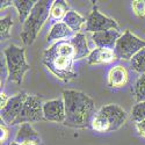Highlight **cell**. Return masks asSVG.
Segmentation results:
<instances>
[{
  "mask_svg": "<svg viewBox=\"0 0 145 145\" xmlns=\"http://www.w3.org/2000/svg\"><path fill=\"white\" fill-rule=\"evenodd\" d=\"M63 100L65 103L64 125L71 128H88L96 114L93 99L82 92L64 91Z\"/></svg>",
  "mask_w": 145,
  "mask_h": 145,
  "instance_id": "6da1fadb",
  "label": "cell"
},
{
  "mask_svg": "<svg viewBox=\"0 0 145 145\" xmlns=\"http://www.w3.org/2000/svg\"><path fill=\"white\" fill-rule=\"evenodd\" d=\"M52 3L54 1H48V0L36 1L29 18L23 23L22 31L20 34L21 40L25 43V45H31L36 41L40 30L42 29L46 19L50 15Z\"/></svg>",
  "mask_w": 145,
  "mask_h": 145,
  "instance_id": "7a4b0ae2",
  "label": "cell"
},
{
  "mask_svg": "<svg viewBox=\"0 0 145 145\" xmlns=\"http://www.w3.org/2000/svg\"><path fill=\"white\" fill-rule=\"evenodd\" d=\"M128 114L118 105H107L96 112L91 128L99 132L118 130L127 121Z\"/></svg>",
  "mask_w": 145,
  "mask_h": 145,
  "instance_id": "3957f363",
  "label": "cell"
},
{
  "mask_svg": "<svg viewBox=\"0 0 145 145\" xmlns=\"http://www.w3.org/2000/svg\"><path fill=\"white\" fill-rule=\"evenodd\" d=\"M43 64L52 73L65 82L71 81L78 77V73L73 69V58H67L58 55L50 46L43 52Z\"/></svg>",
  "mask_w": 145,
  "mask_h": 145,
  "instance_id": "277c9868",
  "label": "cell"
},
{
  "mask_svg": "<svg viewBox=\"0 0 145 145\" xmlns=\"http://www.w3.org/2000/svg\"><path fill=\"white\" fill-rule=\"evenodd\" d=\"M6 57V65L8 70V81H14L21 84L23 81V76L30 70V65L26 60V50L23 48L12 44L4 50Z\"/></svg>",
  "mask_w": 145,
  "mask_h": 145,
  "instance_id": "5b68a950",
  "label": "cell"
},
{
  "mask_svg": "<svg viewBox=\"0 0 145 145\" xmlns=\"http://www.w3.org/2000/svg\"><path fill=\"white\" fill-rule=\"evenodd\" d=\"M144 48H145V41L138 39L131 31L125 30L122 34V36L118 39L114 49V54L117 59L131 60V58Z\"/></svg>",
  "mask_w": 145,
  "mask_h": 145,
  "instance_id": "8992f818",
  "label": "cell"
},
{
  "mask_svg": "<svg viewBox=\"0 0 145 145\" xmlns=\"http://www.w3.org/2000/svg\"><path fill=\"white\" fill-rule=\"evenodd\" d=\"M43 105L42 99L37 95H28V98L23 105V108L20 115L14 121L13 125L23 124V123H33L44 121V113H43Z\"/></svg>",
  "mask_w": 145,
  "mask_h": 145,
  "instance_id": "52a82bcc",
  "label": "cell"
},
{
  "mask_svg": "<svg viewBox=\"0 0 145 145\" xmlns=\"http://www.w3.org/2000/svg\"><path fill=\"white\" fill-rule=\"evenodd\" d=\"M110 29H117L118 30V23L114 19H110V18L101 14L98 9V6L94 5L91 14L87 18L85 30L95 34V33L107 31V30H110Z\"/></svg>",
  "mask_w": 145,
  "mask_h": 145,
  "instance_id": "ba28073f",
  "label": "cell"
},
{
  "mask_svg": "<svg viewBox=\"0 0 145 145\" xmlns=\"http://www.w3.org/2000/svg\"><path fill=\"white\" fill-rule=\"evenodd\" d=\"M28 95L29 94H27L26 92H20L14 96L9 98L7 105L4 108H1V113H0L1 114V121L6 125H13L14 121L22 110Z\"/></svg>",
  "mask_w": 145,
  "mask_h": 145,
  "instance_id": "9c48e42d",
  "label": "cell"
},
{
  "mask_svg": "<svg viewBox=\"0 0 145 145\" xmlns=\"http://www.w3.org/2000/svg\"><path fill=\"white\" fill-rule=\"evenodd\" d=\"M43 113L45 121L64 123L65 121V103L62 99L46 101L43 105Z\"/></svg>",
  "mask_w": 145,
  "mask_h": 145,
  "instance_id": "30bf717a",
  "label": "cell"
},
{
  "mask_svg": "<svg viewBox=\"0 0 145 145\" xmlns=\"http://www.w3.org/2000/svg\"><path fill=\"white\" fill-rule=\"evenodd\" d=\"M122 36L117 29H110L107 31H101V33H95L93 34L92 39L96 48H102V49H110L114 50L115 45L118 41V39Z\"/></svg>",
  "mask_w": 145,
  "mask_h": 145,
  "instance_id": "8fae6325",
  "label": "cell"
},
{
  "mask_svg": "<svg viewBox=\"0 0 145 145\" xmlns=\"http://www.w3.org/2000/svg\"><path fill=\"white\" fill-rule=\"evenodd\" d=\"M15 142L21 145L25 143H28V142H34L40 145L41 137L37 134V131L30 125V123H23V124H21L18 134L15 136Z\"/></svg>",
  "mask_w": 145,
  "mask_h": 145,
  "instance_id": "7c38bea8",
  "label": "cell"
},
{
  "mask_svg": "<svg viewBox=\"0 0 145 145\" xmlns=\"http://www.w3.org/2000/svg\"><path fill=\"white\" fill-rule=\"evenodd\" d=\"M128 82V72L127 70L121 66H114L109 73H108V85L113 88H121L125 86V84Z\"/></svg>",
  "mask_w": 145,
  "mask_h": 145,
  "instance_id": "4fadbf2b",
  "label": "cell"
},
{
  "mask_svg": "<svg viewBox=\"0 0 145 145\" xmlns=\"http://www.w3.org/2000/svg\"><path fill=\"white\" fill-rule=\"evenodd\" d=\"M116 59L114 50L110 49H102V48H96L93 51H91L89 56L87 57L88 64H107Z\"/></svg>",
  "mask_w": 145,
  "mask_h": 145,
  "instance_id": "5bb4252c",
  "label": "cell"
},
{
  "mask_svg": "<svg viewBox=\"0 0 145 145\" xmlns=\"http://www.w3.org/2000/svg\"><path fill=\"white\" fill-rule=\"evenodd\" d=\"M71 44L74 49V60H79L85 57H88L91 51L86 42V37L84 34H77L72 39H70Z\"/></svg>",
  "mask_w": 145,
  "mask_h": 145,
  "instance_id": "9a60e30c",
  "label": "cell"
},
{
  "mask_svg": "<svg viewBox=\"0 0 145 145\" xmlns=\"http://www.w3.org/2000/svg\"><path fill=\"white\" fill-rule=\"evenodd\" d=\"M73 31H72L63 21H58L52 26L49 35H48V41L62 40V39H72L73 37Z\"/></svg>",
  "mask_w": 145,
  "mask_h": 145,
  "instance_id": "2e32d148",
  "label": "cell"
},
{
  "mask_svg": "<svg viewBox=\"0 0 145 145\" xmlns=\"http://www.w3.org/2000/svg\"><path fill=\"white\" fill-rule=\"evenodd\" d=\"M86 21L87 20L85 18H82L79 13H77V12H74V10H69L66 13V15L64 16V19H63V22L73 33H78Z\"/></svg>",
  "mask_w": 145,
  "mask_h": 145,
  "instance_id": "e0dca14e",
  "label": "cell"
},
{
  "mask_svg": "<svg viewBox=\"0 0 145 145\" xmlns=\"http://www.w3.org/2000/svg\"><path fill=\"white\" fill-rule=\"evenodd\" d=\"M14 6L19 12V19L21 23H25L29 18L31 10L36 4L34 0H14Z\"/></svg>",
  "mask_w": 145,
  "mask_h": 145,
  "instance_id": "ac0fdd59",
  "label": "cell"
},
{
  "mask_svg": "<svg viewBox=\"0 0 145 145\" xmlns=\"http://www.w3.org/2000/svg\"><path fill=\"white\" fill-rule=\"evenodd\" d=\"M67 12H69V6L64 0H56V1L52 3L50 9V16L54 20H63Z\"/></svg>",
  "mask_w": 145,
  "mask_h": 145,
  "instance_id": "d6986e66",
  "label": "cell"
},
{
  "mask_svg": "<svg viewBox=\"0 0 145 145\" xmlns=\"http://www.w3.org/2000/svg\"><path fill=\"white\" fill-rule=\"evenodd\" d=\"M131 69L138 72V73L145 74V48L139 50L130 60Z\"/></svg>",
  "mask_w": 145,
  "mask_h": 145,
  "instance_id": "ffe728a7",
  "label": "cell"
},
{
  "mask_svg": "<svg viewBox=\"0 0 145 145\" xmlns=\"http://www.w3.org/2000/svg\"><path fill=\"white\" fill-rule=\"evenodd\" d=\"M134 94L137 102H145V74H142L134 86Z\"/></svg>",
  "mask_w": 145,
  "mask_h": 145,
  "instance_id": "44dd1931",
  "label": "cell"
},
{
  "mask_svg": "<svg viewBox=\"0 0 145 145\" xmlns=\"http://www.w3.org/2000/svg\"><path fill=\"white\" fill-rule=\"evenodd\" d=\"M12 26H13V19L9 14L0 20V37L1 40H7L10 37Z\"/></svg>",
  "mask_w": 145,
  "mask_h": 145,
  "instance_id": "7402d4cb",
  "label": "cell"
},
{
  "mask_svg": "<svg viewBox=\"0 0 145 145\" xmlns=\"http://www.w3.org/2000/svg\"><path fill=\"white\" fill-rule=\"evenodd\" d=\"M131 120L139 123L145 120V102H137L131 110Z\"/></svg>",
  "mask_w": 145,
  "mask_h": 145,
  "instance_id": "603a6c76",
  "label": "cell"
},
{
  "mask_svg": "<svg viewBox=\"0 0 145 145\" xmlns=\"http://www.w3.org/2000/svg\"><path fill=\"white\" fill-rule=\"evenodd\" d=\"M132 10L138 18L140 19L145 18V0H135V1H132Z\"/></svg>",
  "mask_w": 145,
  "mask_h": 145,
  "instance_id": "cb8c5ba5",
  "label": "cell"
},
{
  "mask_svg": "<svg viewBox=\"0 0 145 145\" xmlns=\"http://www.w3.org/2000/svg\"><path fill=\"white\" fill-rule=\"evenodd\" d=\"M5 125L6 124L1 121V127H0V131H1V137H0V139H1V142H5L7 139V136H8V130L6 129Z\"/></svg>",
  "mask_w": 145,
  "mask_h": 145,
  "instance_id": "d4e9b609",
  "label": "cell"
},
{
  "mask_svg": "<svg viewBox=\"0 0 145 145\" xmlns=\"http://www.w3.org/2000/svg\"><path fill=\"white\" fill-rule=\"evenodd\" d=\"M136 128H137V131L139 132V135L145 137V120L139 123H136Z\"/></svg>",
  "mask_w": 145,
  "mask_h": 145,
  "instance_id": "484cf974",
  "label": "cell"
},
{
  "mask_svg": "<svg viewBox=\"0 0 145 145\" xmlns=\"http://www.w3.org/2000/svg\"><path fill=\"white\" fill-rule=\"evenodd\" d=\"M8 100H9V98H7V95L1 92V94H0V107L4 108V107L7 105Z\"/></svg>",
  "mask_w": 145,
  "mask_h": 145,
  "instance_id": "4316f807",
  "label": "cell"
},
{
  "mask_svg": "<svg viewBox=\"0 0 145 145\" xmlns=\"http://www.w3.org/2000/svg\"><path fill=\"white\" fill-rule=\"evenodd\" d=\"M7 6H14V3L13 1H10V0H6V1H1V10L4 9V8H6Z\"/></svg>",
  "mask_w": 145,
  "mask_h": 145,
  "instance_id": "83f0119b",
  "label": "cell"
},
{
  "mask_svg": "<svg viewBox=\"0 0 145 145\" xmlns=\"http://www.w3.org/2000/svg\"><path fill=\"white\" fill-rule=\"evenodd\" d=\"M22 145H39L37 143H34V142H28V143H25V144H22Z\"/></svg>",
  "mask_w": 145,
  "mask_h": 145,
  "instance_id": "f1b7e54d",
  "label": "cell"
},
{
  "mask_svg": "<svg viewBox=\"0 0 145 145\" xmlns=\"http://www.w3.org/2000/svg\"><path fill=\"white\" fill-rule=\"evenodd\" d=\"M9 145H21V144H18L16 142H10V143H9Z\"/></svg>",
  "mask_w": 145,
  "mask_h": 145,
  "instance_id": "f546056e",
  "label": "cell"
}]
</instances>
